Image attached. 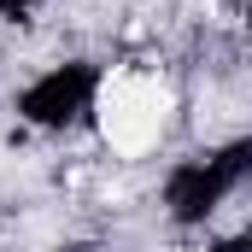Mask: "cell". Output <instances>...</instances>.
Segmentation results:
<instances>
[{"mask_svg": "<svg viewBox=\"0 0 252 252\" xmlns=\"http://www.w3.org/2000/svg\"><path fill=\"white\" fill-rule=\"evenodd\" d=\"M164 112H170V94H164L153 76L129 70V64H118V70L100 82V135H106V147L124 153V158H141V153L158 141Z\"/></svg>", "mask_w": 252, "mask_h": 252, "instance_id": "obj_1", "label": "cell"}]
</instances>
